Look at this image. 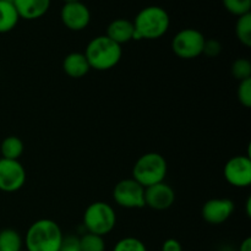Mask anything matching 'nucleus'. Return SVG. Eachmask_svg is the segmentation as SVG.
Instances as JSON below:
<instances>
[{
  "label": "nucleus",
  "mask_w": 251,
  "mask_h": 251,
  "mask_svg": "<svg viewBox=\"0 0 251 251\" xmlns=\"http://www.w3.org/2000/svg\"><path fill=\"white\" fill-rule=\"evenodd\" d=\"M222 2L225 9L234 16L250 14L251 0H222Z\"/></svg>",
  "instance_id": "22"
},
{
  "label": "nucleus",
  "mask_w": 251,
  "mask_h": 251,
  "mask_svg": "<svg viewBox=\"0 0 251 251\" xmlns=\"http://www.w3.org/2000/svg\"><path fill=\"white\" fill-rule=\"evenodd\" d=\"M230 73L235 80L244 81L251 78V61L247 58H239L233 61L230 66Z\"/></svg>",
  "instance_id": "21"
},
{
  "label": "nucleus",
  "mask_w": 251,
  "mask_h": 251,
  "mask_svg": "<svg viewBox=\"0 0 251 251\" xmlns=\"http://www.w3.org/2000/svg\"><path fill=\"white\" fill-rule=\"evenodd\" d=\"M20 16L11 0H0V33L12 31L19 24Z\"/></svg>",
  "instance_id": "16"
},
{
  "label": "nucleus",
  "mask_w": 251,
  "mask_h": 251,
  "mask_svg": "<svg viewBox=\"0 0 251 251\" xmlns=\"http://www.w3.org/2000/svg\"><path fill=\"white\" fill-rule=\"evenodd\" d=\"M235 36L245 47H251V12L239 16L235 24Z\"/></svg>",
  "instance_id": "19"
},
{
  "label": "nucleus",
  "mask_w": 251,
  "mask_h": 251,
  "mask_svg": "<svg viewBox=\"0 0 251 251\" xmlns=\"http://www.w3.org/2000/svg\"><path fill=\"white\" fill-rule=\"evenodd\" d=\"M134 24L127 19H117L113 20L107 27L105 36L118 43L119 46L134 41Z\"/></svg>",
  "instance_id": "14"
},
{
  "label": "nucleus",
  "mask_w": 251,
  "mask_h": 251,
  "mask_svg": "<svg viewBox=\"0 0 251 251\" xmlns=\"http://www.w3.org/2000/svg\"><path fill=\"white\" fill-rule=\"evenodd\" d=\"M112 251H147V248L142 240L134 237H126L118 240Z\"/></svg>",
  "instance_id": "23"
},
{
  "label": "nucleus",
  "mask_w": 251,
  "mask_h": 251,
  "mask_svg": "<svg viewBox=\"0 0 251 251\" xmlns=\"http://www.w3.org/2000/svg\"><path fill=\"white\" fill-rule=\"evenodd\" d=\"M226 181L234 188H248L251 184V159L249 156H234L223 168Z\"/></svg>",
  "instance_id": "8"
},
{
  "label": "nucleus",
  "mask_w": 251,
  "mask_h": 251,
  "mask_svg": "<svg viewBox=\"0 0 251 251\" xmlns=\"http://www.w3.org/2000/svg\"><path fill=\"white\" fill-rule=\"evenodd\" d=\"M83 54L87 58L91 69L97 71H107L115 68L122 60L123 48L122 46L103 34L91 39Z\"/></svg>",
  "instance_id": "3"
},
{
  "label": "nucleus",
  "mask_w": 251,
  "mask_h": 251,
  "mask_svg": "<svg viewBox=\"0 0 251 251\" xmlns=\"http://www.w3.org/2000/svg\"><path fill=\"white\" fill-rule=\"evenodd\" d=\"M11 1H12V0H11Z\"/></svg>",
  "instance_id": "32"
},
{
  "label": "nucleus",
  "mask_w": 251,
  "mask_h": 251,
  "mask_svg": "<svg viewBox=\"0 0 251 251\" xmlns=\"http://www.w3.org/2000/svg\"><path fill=\"white\" fill-rule=\"evenodd\" d=\"M205 36L196 28H184L172 39V50L178 58L191 60L202 55Z\"/></svg>",
  "instance_id": "6"
},
{
  "label": "nucleus",
  "mask_w": 251,
  "mask_h": 251,
  "mask_svg": "<svg viewBox=\"0 0 251 251\" xmlns=\"http://www.w3.org/2000/svg\"><path fill=\"white\" fill-rule=\"evenodd\" d=\"M245 205H247V216H248V217H250V216H251V210H250V207H251V198L248 199L247 203H245Z\"/></svg>",
  "instance_id": "29"
},
{
  "label": "nucleus",
  "mask_w": 251,
  "mask_h": 251,
  "mask_svg": "<svg viewBox=\"0 0 251 251\" xmlns=\"http://www.w3.org/2000/svg\"><path fill=\"white\" fill-rule=\"evenodd\" d=\"M22 238L17 230L5 228L0 230V251H21Z\"/></svg>",
  "instance_id": "18"
},
{
  "label": "nucleus",
  "mask_w": 251,
  "mask_h": 251,
  "mask_svg": "<svg viewBox=\"0 0 251 251\" xmlns=\"http://www.w3.org/2000/svg\"><path fill=\"white\" fill-rule=\"evenodd\" d=\"M60 20L64 26L70 31H82L90 25V9L83 2H68L60 10Z\"/></svg>",
  "instance_id": "10"
},
{
  "label": "nucleus",
  "mask_w": 251,
  "mask_h": 251,
  "mask_svg": "<svg viewBox=\"0 0 251 251\" xmlns=\"http://www.w3.org/2000/svg\"><path fill=\"white\" fill-rule=\"evenodd\" d=\"M20 19L37 20L48 12L50 0H12Z\"/></svg>",
  "instance_id": "13"
},
{
  "label": "nucleus",
  "mask_w": 251,
  "mask_h": 251,
  "mask_svg": "<svg viewBox=\"0 0 251 251\" xmlns=\"http://www.w3.org/2000/svg\"><path fill=\"white\" fill-rule=\"evenodd\" d=\"M239 251H251V238H245L239 247Z\"/></svg>",
  "instance_id": "28"
},
{
  "label": "nucleus",
  "mask_w": 251,
  "mask_h": 251,
  "mask_svg": "<svg viewBox=\"0 0 251 251\" xmlns=\"http://www.w3.org/2000/svg\"><path fill=\"white\" fill-rule=\"evenodd\" d=\"M161 251H183V245L180 242L174 238H169V239L164 240L162 244Z\"/></svg>",
  "instance_id": "27"
},
{
  "label": "nucleus",
  "mask_w": 251,
  "mask_h": 251,
  "mask_svg": "<svg viewBox=\"0 0 251 251\" xmlns=\"http://www.w3.org/2000/svg\"><path fill=\"white\" fill-rule=\"evenodd\" d=\"M65 4H68V2H76V1H80V0H63Z\"/></svg>",
  "instance_id": "30"
},
{
  "label": "nucleus",
  "mask_w": 251,
  "mask_h": 251,
  "mask_svg": "<svg viewBox=\"0 0 251 251\" xmlns=\"http://www.w3.org/2000/svg\"><path fill=\"white\" fill-rule=\"evenodd\" d=\"M59 251H81L78 238L75 235H64L63 243H61L60 250Z\"/></svg>",
  "instance_id": "26"
},
{
  "label": "nucleus",
  "mask_w": 251,
  "mask_h": 251,
  "mask_svg": "<svg viewBox=\"0 0 251 251\" xmlns=\"http://www.w3.org/2000/svg\"><path fill=\"white\" fill-rule=\"evenodd\" d=\"M21 251H27V250H21Z\"/></svg>",
  "instance_id": "31"
},
{
  "label": "nucleus",
  "mask_w": 251,
  "mask_h": 251,
  "mask_svg": "<svg viewBox=\"0 0 251 251\" xmlns=\"http://www.w3.org/2000/svg\"><path fill=\"white\" fill-rule=\"evenodd\" d=\"M134 24V41H152L163 37L169 29L171 19L163 7L151 5L137 12Z\"/></svg>",
  "instance_id": "1"
},
{
  "label": "nucleus",
  "mask_w": 251,
  "mask_h": 251,
  "mask_svg": "<svg viewBox=\"0 0 251 251\" xmlns=\"http://www.w3.org/2000/svg\"><path fill=\"white\" fill-rule=\"evenodd\" d=\"M63 70L69 77L81 78L90 73L91 66L85 54L80 51H73L64 58Z\"/></svg>",
  "instance_id": "15"
},
{
  "label": "nucleus",
  "mask_w": 251,
  "mask_h": 251,
  "mask_svg": "<svg viewBox=\"0 0 251 251\" xmlns=\"http://www.w3.org/2000/svg\"><path fill=\"white\" fill-rule=\"evenodd\" d=\"M168 172L166 158L157 152H147L137 158L132 167V179L144 188L164 181Z\"/></svg>",
  "instance_id": "4"
},
{
  "label": "nucleus",
  "mask_w": 251,
  "mask_h": 251,
  "mask_svg": "<svg viewBox=\"0 0 251 251\" xmlns=\"http://www.w3.org/2000/svg\"><path fill=\"white\" fill-rule=\"evenodd\" d=\"M63 239L64 234L58 223L42 218L29 226L25 244L27 251H59Z\"/></svg>",
  "instance_id": "2"
},
{
  "label": "nucleus",
  "mask_w": 251,
  "mask_h": 251,
  "mask_svg": "<svg viewBox=\"0 0 251 251\" xmlns=\"http://www.w3.org/2000/svg\"><path fill=\"white\" fill-rule=\"evenodd\" d=\"M26 183V169L15 159L0 158V191L15 193Z\"/></svg>",
  "instance_id": "9"
},
{
  "label": "nucleus",
  "mask_w": 251,
  "mask_h": 251,
  "mask_svg": "<svg viewBox=\"0 0 251 251\" xmlns=\"http://www.w3.org/2000/svg\"><path fill=\"white\" fill-rule=\"evenodd\" d=\"M174 201H176V191L164 181L145 188V206L151 210H168L173 206Z\"/></svg>",
  "instance_id": "12"
},
{
  "label": "nucleus",
  "mask_w": 251,
  "mask_h": 251,
  "mask_svg": "<svg viewBox=\"0 0 251 251\" xmlns=\"http://www.w3.org/2000/svg\"><path fill=\"white\" fill-rule=\"evenodd\" d=\"M237 97L243 107H251V78L240 81L237 88Z\"/></svg>",
  "instance_id": "24"
},
{
  "label": "nucleus",
  "mask_w": 251,
  "mask_h": 251,
  "mask_svg": "<svg viewBox=\"0 0 251 251\" xmlns=\"http://www.w3.org/2000/svg\"><path fill=\"white\" fill-rule=\"evenodd\" d=\"M25 151V145L20 137L7 136L2 140L1 145H0V154L1 158L5 159H15L19 161L20 157L22 156Z\"/></svg>",
  "instance_id": "17"
},
{
  "label": "nucleus",
  "mask_w": 251,
  "mask_h": 251,
  "mask_svg": "<svg viewBox=\"0 0 251 251\" xmlns=\"http://www.w3.org/2000/svg\"><path fill=\"white\" fill-rule=\"evenodd\" d=\"M78 244H80L81 251H105L104 237L92 234V233H86L78 238Z\"/></svg>",
  "instance_id": "20"
},
{
  "label": "nucleus",
  "mask_w": 251,
  "mask_h": 251,
  "mask_svg": "<svg viewBox=\"0 0 251 251\" xmlns=\"http://www.w3.org/2000/svg\"><path fill=\"white\" fill-rule=\"evenodd\" d=\"M113 200L118 206L127 210H137L145 206V188L135 179H123L113 189Z\"/></svg>",
  "instance_id": "7"
},
{
  "label": "nucleus",
  "mask_w": 251,
  "mask_h": 251,
  "mask_svg": "<svg viewBox=\"0 0 251 251\" xmlns=\"http://www.w3.org/2000/svg\"><path fill=\"white\" fill-rule=\"evenodd\" d=\"M234 212V202L229 199L216 198L210 199L203 203L201 216L208 225H222L229 220Z\"/></svg>",
  "instance_id": "11"
},
{
  "label": "nucleus",
  "mask_w": 251,
  "mask_h": 251,
  "mask_svg": "<svg viewBox=\"0 0 251 251\" xmlns=\"http://www.w3.org/2000/svg\"><path fill=\"white\" fill-rule=\"evenodd\" d=\"M82 222L88 233L105 237L115 228L117 213L113 206L108 202L95 201L86 207Z\"/></svg>",
  "instance_id": "5"
},
{
  "label": "nucleus",
  "mask_w": 251,
  "mask_h": 251,
  "mask_svg": "<svg viewBox=\"0 0 251 251\" xmlns=\"http://www.w3.org/2000/svg\"><path fill=\"white\" fill-rule=\"evenodd\" d=\"M222 51V44L217 39H206L203 44L202 54L210 56V58H216Z\"/></svg>",
  "instance_id": "25"
}]
</instances>
